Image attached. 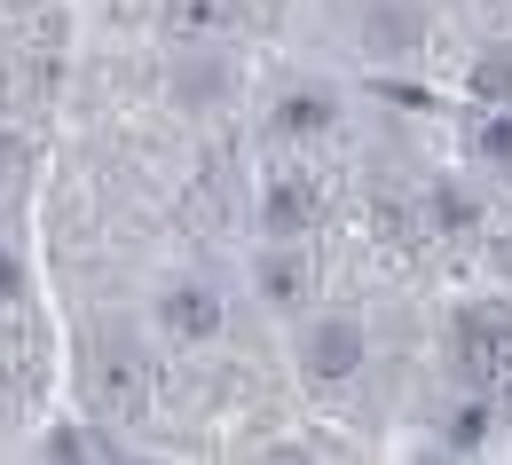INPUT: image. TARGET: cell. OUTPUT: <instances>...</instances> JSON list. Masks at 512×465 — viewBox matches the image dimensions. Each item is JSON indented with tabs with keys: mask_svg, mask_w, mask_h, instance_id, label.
Wrapping results in <instances>:
<instances>
[{
	"mask_svg": "<svg viewBox=\"0 0 512 465\" xmlns=\"http://www.w3.org/2000/svg\"><path fill=\"white\" fill-rule=\"evenodd\" d=\"M449 347H457V371H465L473 387H505L512 379V300H473V308H457Z\"/></svg>",
	"mask_w": 512,
	"mask_h": 465,
	"instance_id": "1",
	"label": "cell"
},
{
	"mask_svg": "<svg viewBox=\"0 0 512 465\" xmlns=\"http://www.w3.org/2000/svg\"><path fill=\"white\" fill-rule=\"evenodd\" d=\"M260 127L276 134V142H323V134L339 127V87L308 79V71H284L268 87V103H260Z\"/></svg>",
	"mask_w": 512,
	"mask_h": 465,
	"instance_id": "2",
	"label": "cell"
},
{
	"mask_svg": "<svg viewBox=\"0 0 512 465\" xmlns=\"http://www.w3.org/2000/svg\"><path fill=\"white\" fill-rule=\"evenodd\" d=\"M292 355H300V371H308L316 387L355 379V371H363V355H371L363 316H347V308H323V316H308V324H300V339H292Z\"/></svg>",
	"mask_w": 512,
	"mask_h": 465,
	"instance_id": "3",
	"label": "cell"
},
{
	"mask_svg": "<svg viewBox=\"0 0 512 465\" xmlns=\"http://www.w3.org/2000/svg\"><path fill=\"white\" fill-rule=\"evenodd\" d=\"M150 316H158V332L174 339V347H213L221 324H229V308H221L213 276H166V284H158V300H150Z\"/></svg>",
	"mask_w": 512,
	"mask_h": 465,
	"instance_id": "4",
	"label": "cell"
},
{
	"mask_svg": "<svg viewBox=\"0 0 512 465\" xmlns=\"http://www.w3.org/2000/svg\"><path fill=\"white\" fill-rule=\"evenodd\" d=\"M253 292H260V308H276V316L308 308V261L292 253V237H268L253 253Z\"/></svg>",
	"mask_w": 512,
	"mask_h": 465,
	"instance_id": "5",
	"label": "cell"
},
{
	"mask_svg": "<svg viewBox=\"0 0 512 465\" xmlns=\"http://www.w3.org/2000/svg\"><path fill=\"white\" fill-rule=\"evenodd\" d=\"M260 229L300 245V237L316 229V190H308L300 174H268V182H260Z\"/></svg>",
	"mask_w": 512,
	"mask_h": 465,
	"instance_id": "6",
	"label": "cell"
},
{
	"mask_svg": "<svg viewBox=\"0 0 512 465\" xmlns=\"http://www.w3.org/2000/svg\"><path fill=\"white\" fill-rule=\"evenodd\" d=\"M465 95H473V103H512V40H489V48L465 64Z\"/></svg>",
	"mask_w": 512,
	"mask_h": 465,
	"instance_id": "7",
	"label": "cell"
},
{
	"mask_svg": "<svg viewBox=\"0 0 512 465\" xmlns=\"http://www.w3.org/2000/svg\"><path fill=\"white\" fill-rule=\"evenodd\" d=\"M426 213H434V229H449V237H465V229H481V198L457 182V174H442L434 190H426Z\"/></svg>",
	"mask_w": 512,
	"mask_h": 465,
	"instance_id": "8",
	"label": "cell"
},
{
	"mask_svg": "<svg viewBox=\"0 0 512 465\" xmlns=\"http://www.w3.org/2000/svg\"><path fill=\"white\" fill-rule=\"evenodd\" d=\"M40 458H127V442H111L103 426H48Z\"/></svg>",
	"mask_w": 512,
	"mask_h": 465,
	"instance_id": "9",
	"label": "cell"
},
{
	"mask_svg": "<svg viewBox=\"0 0 512 465\" xmlns=\"http://www.w3.org/2000/svg\"><path fill=\"white\" fill-rule=\"evenodd\" d=\"M473 158L489 174H512V103H489V119L473 127Z\"/></svg>",
	"mask_w": 512,
	"mask_h": 465,
	"instance_id": "10",
	"label": "cell"
},
{
	"mask_svg": "<svg viewBox=\"0 0 512 465\" xmlns=\"http://www.w3.org/2000/svg\"><path fill=\"white\" fill-rule=\"evenodd\" d=\"M449 458H465V450H489V410L481 402H465V410H449V434H442Z\"/></svg>",
	"mask_w": 512,
	"mask_h": 465,
	"instance_id": "11",
	"label": "cell"
},
{
	"mask_svg": "<svg viewBox=\"0 0 512 465\" xmlns=\"http://www.w3.org/2000/svg\"><path fill=\"white\" fill-rule=\"evenodd\" d=\"M229 24V0H174V32L182 40H213Z\"/></svg>",
	"mask_w": 512,
	"mask_h": 465,
	"instance_id": "12",
	"label": "cell"
},
{
	"mask_svg": "<svg viewBox=\"0 0 512 465\" xmlns=\"http://www.w3.org/2000/svg\"><path fill=\"white\" fill-rule=\"evenodd\" d=\"M371 40H379V48H418V16H410V8H402V16H394V8H371Z\"/></svg>",
	"mask_w": 512,
	"mask_h": 465,
	"instance_id": "13",
	"label": "cell"
},
{
	"mask_svg": "<svg viewBox=\"0 0 512 465\" xmlns=\"http://www.w3.org/2000/svg\"><path fill=\"white\" fill-rule=\"evenodd\" d=\"M8 300H24V261L0 245V308H8Z\"/></svg>",
	"mask_w": 512,
	"mask_h": 465,
	"instance_id": "14",
	"label": "cell"
}]
</instances>
